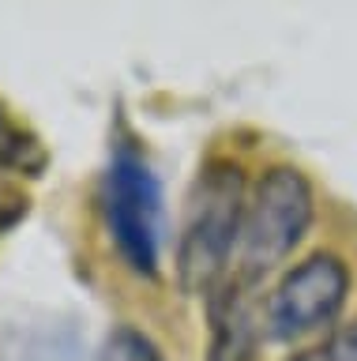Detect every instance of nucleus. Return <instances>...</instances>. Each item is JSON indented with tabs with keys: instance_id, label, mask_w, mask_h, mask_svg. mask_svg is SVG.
I'll return each instance as SVG.
<instances>
[{
	"instance_id": "1",
	"label": "nucleus",
	"mask_w": 357,
	"mask_h": 361,
	"mask_svg": "<svg viewBox=\"0 0 357 361\" xmlns=\"http://www.w3.org/2000/svg\"><path fill=\"white\" fill-rule=\"evenodd\" d=\"M249 207V180L233 158H207L188 192L184 226L177 237V286L192 298H207L241 248V226Z\"/></svg>"
},
{
	"instance_id": "2",
	"label": "nucleus",
	"mask_w": 357,
	"mask_h": 361,
	"mask_svg": "<svg viewBox=\"0 0 357 361\" xmlns=\"http://www.w3.org/2000/svg\"><path fill=\"white\" fill-rule=\"evenodd\" d=\"M98 214L125 267L139 279L162 275V180L151 169L136 140H117L109 147L102 180H98Z\"/></svg>"
},
{
	"instance_id": "3",
	"label": "nucleus",
	"mask_w": 357,
	"mask_h": 361,
	"mask_svg": "<svg viewBox=\"0 0 357 361\" xmlns=\"http://www.w3.org/2000/svg\"><path fill=\"white\" fill-rule=\"evenodd\" d=\"M316 203L312 185L297 166H271L256 180V192L244 207L237 267L241 275L263 282L267 271H275L294 248L305 241Z\"/></svg>"
},
{
	"instance_id": "4",
	"label": "nucleus",
	"mask_w": 357,
	"mask_h": 361,
	"mask_svg": "<svg viewBox=\"0 0 357 361\" xmlns=\"http://www.w3.org/2000/svg\"><path fill=\"white\" fill-rule=\"evenodd\" d=\"M350 298V267L334 252H312L294 264L267 293V335L278 343L320 331L339 320L342 305Z\"/></svg>"
},
{
	"instance_id": "5",
	"label": "nucleus",
	"mask_w": 357,
	"mask_h": 361,
	"mask_svg": "<svg viewBox=\"0 0 357 361\" xmlns=\"http://www.w3.org/2000/svg\"><path fill=\"white\" fill-rule=\"evenodd\" d=\"M207 309V361H256L267 335V305H260V282L230 271L203 298Z\"/></svg>"
},
{
	"instance_id": "6",
	"label": "nucleus",
	"mask_w": 357,
	"mask_h": 361,
	"mask_svg": "<svg viewBox=\"0 0 357 361\" xmlns=\"http://www.w3.org/2000/svg\"><path fill=\"white\" fill-rule=\"evenodd\" d=\"M49 169V151L38 132H30L23 121L0 106V173L42 177Z\"/></svg>"
},
{
	"instance_id": "7",
	"label": "nucleus",
	"mask_w": 357,
	"mask_h": 361,
	"mask_svg": "<svg viewBox=\"0 0 357 361\" xmlns=\"http://www.w3.org/2000/svg\"><path fill=\"white\" fill-rule=\"evenodd\" d=\"M98 361H165V354L147 331L132 324H117L98 350Z\"/></svg>"
},
{
	"instance_id": "8",
	"label": "nucleus",
	"mask_w": 357,
	"mask_h": 361,
	"mask_svg": "<svg viewBox=\"0 0 357 361\" xmlns=\"http://www.w3.org/2000/svg\"><path fill=\"white\" fill-rule=\"evenodd\" d=\"M286 361H357V316L339 324L323 343L308 346V350H297V354L286 357Z\"/></svg>"
},
{
	"instance_id": "9",
	"label": "nucleus",
	"mask_w": 357,
	"mask_h": 361,
	"mask_svg": "<svg viewBox=\"0 0 357 361\" xmlns=\"http://www.w3.org/2000/svg\"><path fill=\"white\" fill-rule=\"evenodd\" d=\"M27 214H30V196L23 192V185H15V180L0 173V237L12 233Z\"/></svg>"
}]
</instances>
